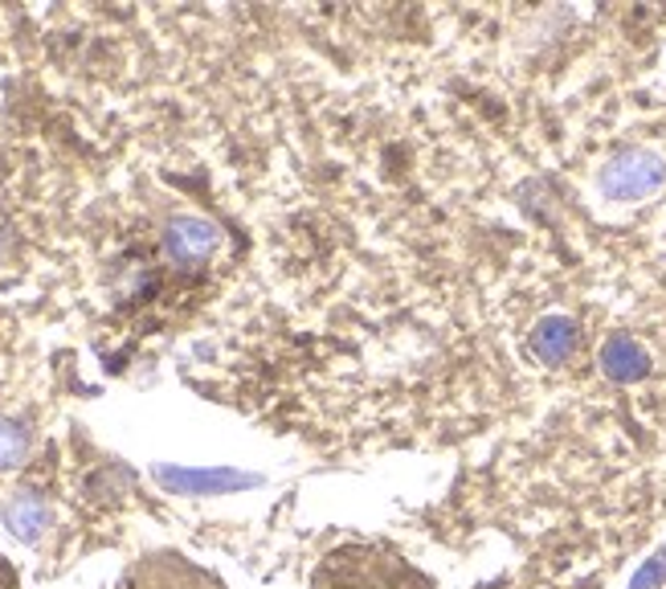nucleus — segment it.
I'll list each match as a JSON object with an SVG mask.
<instances>
[{"label": "nucleus", "instance_id": "obj_1", "mask_svg": "<svg viewBox=\"0 0 666 589\" xmlns=\"http://www.w3.org/2000/svg\"><path fill=\"white\" fill-rule=\"evenodd\" d=\"M311 589H434V581L385 544H340L319 561Z\"/></svg>", "mask_w": 666, "mask_h": 589}, {"label": "nucleus", "instance_id": "obj_2", "mask_svg": "<svg viewBox=\"0 0 666 589\" xmlns=\"http://www.w3.org/2000/svg\"><path fill=\"white\" fill-rule=\"evenodd\" d=\"M666 181V160L651 148H621L601 164L597 188L609 201H642Z\"/></svg>", "mask_w": 666, "mask_h": 589}, {"label": "nucleus", "instance_id": "obj_3", "mask_svg": "<svg viewBox=\"0 0 666 589\" xmlns=\"http://www.w3.org/2000/svg\"><path fill=\"white\" fill-rule=\"evenodd\" d=\"M160 483L176 492V496H230V492H242V487H258V475H246V471H230V466H218V471H185V466H155Z\"/></svg>", "mask_w": 666, "mask_h": 589}, {"label": "nucleus", "instance_id": "obj_4", "mask_svg": "<svg viewBox=\"0 0 666 589\" xmlns=\"http://www.w3.org/2000/svg\"><path fill=\"white\" fill-rule=\"evenodd\" d=\"M597 365H601V372L609 377V381H618V385H634V381H642V377L651 372V353H646L630 332H614V336L601 344Z\"/></svg>", "mask_w": 666, "mask_h": 589}, {"label": "nucleus", "instance_id": "obj_5", "mask_svg": "<svg viewBox=\"0 0 666 589\" xmlns=\"http://www.w3.org/2000/svg\"><path fill=\"white\" fill-rule=\"evenodd\" d=\"M131 589H221L213 577H205L201 569L185 565L180 557H148L136 574Z\"/></svg>", "mask_w": 666, "mask_h": 589}, {"label": "nucleus", "instance_id": "obj_6", "mask_svg": "<svg viewBox=\"0 0 666 589\" xmlns=\"http://www.w3.org/2000/svg\"><path fill=\"white\" fill-rule=\"evenodd\" d=\"M576 340H581V327L573 315H544L540 324L531 327V353L544 365H564L576 353Z\"/></svg>", "mask_w": 666, "mask_h": 589}, {"label": "nucleus", "instance_id": "obj_7", "mask_svg": "<svg viewBox=\"0 0 666 589\" xmlns=\"http://www.w3.org/2000/svg\"><path fill=\"white\" fill-rule=\"evenodd\" d=\"M4 520H9V528H13L21 541H37L42 528L49 524L46 499L37 496V492H25V496H16L13 504H4Z\"/></svg>", "mask_w": 666, "mask_h": 589}, {"label": "nucleus", "instance_id": "obj_8", "mask_svg": "<svg viewBox=\"0 0 666 589\" xmlns=\"http://www.w3.org/2000/svg\"><path fill=\"white\" fill-rule=\"evenodd\" d=\"M168 246L176 258H205L209 250L218 246V230L209 221H197V218H185L176 221L168 233Z\"/></svg>", "mask_w": 666, "mask_h": 589}, {"label": "nucleus", "instance_id": "obj_9", "mask_svg": "<svg viewBox=\"0 0 666 589\" xmlns=\"http://www.w3.org/2000/svg\"><path fill=\"white\" fill-rule=\"evenodd\" d=\"M21 454H25V435H21L16 426H4V421H0V466H13Z\"/></svg>", "mask_w": 666, "mask_h": 589}, {"label": "nucleus", "instance_id": "obj_10", "mask_svg": "<svg viewBox=\"0 0 666 589\" xmlns=\"http://www.w3.org/2000/svg\"><path fill=\"white\" fill-rule=\"evenodd\" d=\"M663 577H666V553H663V557H654L651 565L634 577V586H630V589H651V586H658Z\"/></svg>", "mask_w": 666, "mask_h": 589}, {"label": "nucleus", "instance_id": "obj_11", "mask_svg": "<svg viewBox=\"0 0 666 589\" xmlns=\"http://www.w3.org/2000/svg\"><path fill=\"white\" fill-rule=\"evenodd\" d=\"M0 589H13V574H9V565L0 561Z\"/></svg>", "mask_w": 666, "mask_h": 589}]
</instances>
